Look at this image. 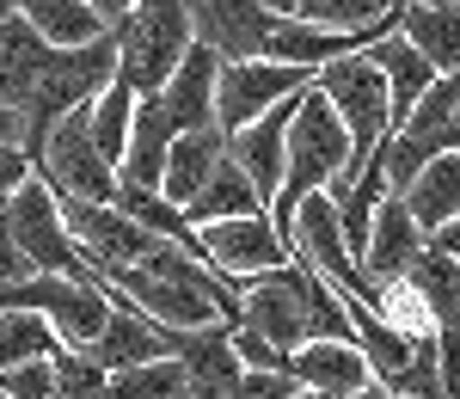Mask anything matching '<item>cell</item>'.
Masks as SVG:
<instances>
[{
    "label": "cell",
    "mask_w": 460,
    "mask_h": 399,
    "mask_svg": "<svg viewBox=\"0 0 460 399\" xmlns=\"http://www.w3.org/2000/svg\"><path fill=\"white\" fill-rule=\"evenodd\" d=\"M31 173L49 184L56 203H117V191H123L117 166H111L105 154H99V142H93V117H86V105L68 111V117L49 129V142H43V154H37Z\"/></svg>",
    "instance_id": "cell-4"
},
{
    "label": "cell",
    "mask_w": 460,
    "mask_h": 399,
    "mask_svg": "<svg viewBox=\"0 0 460 399\" xmlns=\"http://www.w3.org/2000/svg\"><path fill=\"white\" fill-rule=\"evenodd\" d=\"M19 19H25L49 49H86V43H99V37L111 31L86 0H19Z\"/></svg>",
    "instance_id": "cell-21"
},
{
    "label": "cell",
    "mask_w": 460,
    "mask_h": 399,
    "mask_svg": "<svg viewBox=\"0 0 460 399\" xmlns=\"http://www.w3.org/2000/svg\"><path fill=\"white\" fill-rule=\"evenodd\" d=\"M295 394H301L295 375H264V368H246L234 387V399H295Z\"/></svg>",
    "instance_id": "cell-34"
},
{
    "label": "cell",
    "mask_w": 460,
    "mask_h": 399,
    "mask_svg": "<svg viewBox=\"0 0 460 399\" xmlns=\"http://www.w3.org/2000/svg\"><path fill=\"white\" fill-rule=\"evenodd\" d=\"M190 6V31L203 49L227 62H264V43L277 31V13H264V0H184Z\"/></svg>",
    "instance_id": "cell-11"
},
{
    "label": "cell",
    "mask_w": 460,
    "mask_h": 399,
    "mask_svg": "<svg viewBox=\"0 0 460 399\" xmlns=\"http://www.w3.org/2000/svg\"><path fill=\"white\" fill-rule=\"evenodd\" d=\"M136 86L129 80H111L105 93L86 105V117H93V142H99V154H105L111 166H123V147H129V123H136Z\"/></svg>",
    "instance_id": "cell-26"
},
{
    "label": "cell",
    "mask_w": 460,
    "mask_h": 399,
    "mask_svg": "<svg viewBox=\"0 0 460 399\" xmlns=\"http://www.w3.org/2000/svg\"><path fill=\"white\" fill-rule=\"evenodd\" d=\"M227 160V136L221 129H184L172 142V154H166V179H160V197L172 203V209H184L203 184L215 179V166Z\"/></svg>",
    "instance_id": "cell-19"
},
{
    "label": "cell",
    "mask_w": 460,
    "mask_h": 399,
    "mask_svg": "<svg viewBox=\"0 0 460 399\" xmlns=\"http://www.w3.org/2000/svg\"><path fill=\"white\" fill-rule=\"evenodd\" d=\"M288 123H295V99L277 105L270 117L246 123L240 136H227V160L246 173V184L258 191V203L270 209L283 197V173H288Z\"/></svg>",
    "instance_id": "cell-12"
},
{
    "label": "cell",
    "mask_w": 460,
    "mask_h": 399,
    "mask_svg": "<svg viewBox=\"0 0 460 399\" xmlns=\"http://www.w3.org/2000/svg\"><path fill=\"white\" fill-rule=\"evenodd\" d=\"M172 142H178V129L166 123L160 99H142V105H136V123H129V147H123V166H117V179L129 184V191H160Z\"/></svg>",
    "instance_id": "cell-18"
},
{
    "label": "cell",
    "mask_w": 460,
    "mask_h": 399,
    "mask_svg": "<svg viewBox=\"0 0 460 399\" xmlns=\"http://www.w3.org/2000/svg\"><path fill=\"white\" fill-rule=\"evenodd\" d=\"M368 62H375V68L387 74L393 129H399V123L411 117V105H418V99H424L429 86H436V68H429V62H424V56H418V49H411V43H405L399 31H393V37H381V43L368 49Z\"/></svg>",
    "instance_id": "cell-22"
},
{
    "label": "cell",
    "mask_w": 460,
    "mask_h": 399,
    "mask_svg": "<svg viewBox=\"0 0 460 399\" xmlns=\"http://www.w3.org/2000/svg\"><path fill=\"white\" fill-rule=\"evenodd\" d=\"M234 357H240V368H264V375H288V357L283 350H270L258 332L234 326Z\"/></svg>",
    "instance_id": "cell-33"
},
{
    "label": "cell",
    "mask_w": 460,
    "mask_h": 399,
    "mask_svg": "<svg viewBox=\"0 0 460 399\" xmlns=\"http://www.w3.org/2000/svg\"><path fill=\"white\" fill-rule=\"evenodd\" d=\"M368 307H375V320L387 332H399V338H411V344H424V338H436V320H429L424 295L411 289L405 277L399 283H381V289L368 295Z\"/></svg>",
    "instance_id": "cell-27"
},
{
    "label": "cell",
    "mask_w": 460,
    "mask_h": 399,
    "mask_svg": "<svg viewBox=\"0 0 460 399\" xmlns=\"http://www.w3.org/2000/svg\"><path fill=\"white\" fill-rule=\"evenodd\" d=\"M25 179H31V160H25V147H6V142H0V191H19Z\"/></svg>",
    "instance_id": "cell-35"
},
{
    "label": "cell",
    "mask_w": 460,
    "mask_h": 399,
    "mask_svg": "<svg viewBox=\"0 0 460 399\" xmlns=\"http://www.w3.org/2000/svg\"><path fill=\"white\" fill-rule=\"evenodd\" d=\"M49 368H56V399H105V368L93 363V350H56L49 357Z\"/></svg>",
    "instance_id": "cell-31"
},
{
    "label": "cell",
    "mask_w": 460,
    "mask_h": 399,
    "mask_svg": "<svg viewBox=\"0 0 460 399\" xmlns=\"http://www.w3.org/2000/svg\"><path fill=\"white\" fill-rule=\"evenodd\" d=\"M117 209H123L129 221H142L154 240H166V246H178V253L203 258V240H197V227H190V221H184V209H172L160 191H129V184H123V191H117Z\"/></svg>",
    "instance_id": "cell-25"
},
{
    "label": "cell",
    "mask_w": 460,
    "mask_h": 399,
    "mask_svg": "<svg viewBox=\"0 0 460 399\" xmlns=\"http://www.w3.org/2000/svg\"><path fill=\"white\" fill-rule=\"evenodd\" d=\"M399 0H295V19L319 31H362L375 19H387Z\"/></svg>",
    "instance_id": "cell-30"
},
{
    "label": "cell",
    "mask_w": 460,
    "mask_h": 399,
    "mask_svg": "<svg viewBox=\"0 0 460 399\" xmlns=\"http://www.w3.org/2000/svg\"><path fill=\"white\" fill-rule=\"evenodd\" d=\"M86 6H93L105 25H117V19H129V13H136V0H86Z\"/></svg>",
    "instance_id": "cell-36"
},
{
    "label": "cell",
    "mask_w": 460,
    "mask_h": 399,
    "mask_svg": "<svg viewBox=\"0 0 460 399\" xmlns=\"http://www.w3.org/2000/svg\"><path fill=\"white\" fill-rule=\"evenodd\" d=\"M197 240H203V264L221 283H234V289L252 283V277H264V270H277V264H288V240L277 234L270 209L264 216L209 221V227H197Z\"/></svg>",
    "instance_id": "cell-8"
},
{
    "label": "cell",
    "mask_w": 460,
    "mask_h": 399,
    "mask_svg": "<svg viewBox=\"0 0 460 399\" xmlns=\"http://www.w3.org/2000/svg\"><path fill=\"white\" fill-rule=\"evenodd\" d=\"M0 394L6 399H56V368L49 363H25L0 375Z\"/></svg>",
    "instance_id": "cell-32"
},
{
    "label": "cell",
    "mask_w": 460,
    "mask_h": 399,
    "mask_svg": "<svg viewBox=\"0 0 460 399\" xmlns=\"http://www.w3.org/2000/svg\"><path fill=\"white\" fill-rule=\"evenodd\" d=\"M264 13H277V19H295V0H264Z\"/></svg>",
    "instance_id": "cell-38"
},
{
    "label": "cell",
    "mask_w": 460,
    "mask_h": 399,
    "mask_svg": "<svg viewBox=\"0 0 460 399\" xmlns=\"http://www.w3.org/2000/svg\"><path fill=\"white\" fill-rule=\"evenodd\" d=\"M314 93L338 111V123L350 129V191L362 184V173L375 166V154L387 147L393 136V99H387V74L362 56H344V62H325L314 74Z\"/></svg>",
    "instance_id": "cell-2"
},
{
    "label": "cell",
    "mask_w": 460,
    "mask_h": 399,
    "mask_svg": "<svg viewBox=\"0 0 460 399\" xmlns=\"http://www.w3.org/2000/svg\"><path fill=\"white\" fill-rule=\"evenodd\" d=\"M424 227L411 221V209L399 203V197H381L375 203V221H368V246H362V289L375 295L381 283H399L405 270H411V258L424 253Z\"/></svg>",
    "instance_id": "cell-13"
},
{
    "label": "cell",
    "mask_w": 460,
    "mask_h": 399,
    "mask_svg": "<svg viewBox=\"0 0 460 399\" xmlns=\"http://www.w3.org/2000/svg\"><path fill=\"white\" fill-rule=\"evenodd\" d=\"M190 394V375L166 357V363H142V368H123L105 381V399H184Z\"/></svg>",
    "instance_id": "cell-29"
},
{
    "label": "cell",
    "mask_w": 460,
    "mask_h": 399,
    "mask_svg": "<svg viewBox=\"0 0 460 399\" xmlns=\"http://www.w3.org/2000/svg\"><path fill=\"white\" fill-rule=\"evenodd\" d=\"M234 295H240V326L258 332L270 350L295 357L307 344V295H301V270L295 264H277V270L240 283Z\"/></svg>",
    "instance_id": "cell-9"
},
{
    "label": "cell",
    "mask_w": 460,
    "mask_h": 399,
    "mask_svg": "<svg viewBox=\"0 0 460 399\" xmlns=\"http://www.w3.org/2000/svg\"><path fill=\"white\" fill-rule=\"evenodd\" d=\"M111 37H117V80H129L136 99H160V86L172 80L184 49L197 43L184 0H136V13L117 19Z\"/></svg>",
    "instance_id": "cell-3"
},
{
    "label": "cell",
    "mask_w": 460,
    "mask_h": 399,
    "mask_svg": "<svg viewBox=\"0 0 460 399\" xmlns=\"http://www.w3.org/2000/svg\"><path fill=\"white\" fill-rule=\"evenodd\" d=\"M62 227H68L74 253L86 258L93 270H123V264H142L160 240L147 234L142 221H129L117 203H56Z\"/></svg>",
    "instance_id": "cell-10"
},
{
    "label": "cell",
    "mask_w": 460,
    "mask_h": 399,
    "mask_svg": "<svg viewBox=\"0 0 460 399\" xmlns=\"http://www.w3.org/2000/svg\"><path fill=\"white\" fill-rule=\"evenodd\" d=\"M0 314H37L68 350H93L99 332H105V320H111V301H105V289H93V283L43 277V270H37L25 283H6V289H0Z\"/></svg>",
    "instance_id": "cell-5"
},
{
    "label": "cell",
    "mask_w": 460,
    "mask_h": 399,
    "mask_svg": "<svg viewBox=\"0 0 460 399\" xmlns=\"http://www.w3.org/2000/svg\"><path fill=\"white\" fill-rule=\"evenodd\" d=\"M325 191L332 203L350 197V129L338 123V111L319 99L314 86L295 99V123H288V173H283V197L270 203V221L277 234L288 227L295 203Z\"/></svg>",
    "instance_id": "cell-1"
},
{
    "label": "cell",
    "mask_w": 460,
    "mask_h": 399,
    "mask_svg": "<svg viewBox=\"0 0 460 399\" xmlns=\"http://www.w3.org/2000/svg\"><path fill=\"white\" fill-rule=\"evenodd\" d=\"M405 283L424 295L436 332H460V258H448L442 246H424V253L411 258Z\"/></svg>",
    "instance_id": "cell-23"
},
{
    "label": "cell",
    "mask_w": 460,
    "mask_h": 399,
    "mask_svg": "<svg viewBox=\"0 0 460 399\" xmlns=\"http://www.w3.org/2000/svg\"><path fill=\"white\" fill-rule=\"evenodd\" d=\"M99 289L111 301V320L99 332V344H93V363L105 368V375H123V368H142V363H166L172 357V332H160L154 320H142L123 295H111L105 270H99Z\"/></svg>",
    "instance_id": "cell-14"
},
{
    "label": "cell",
    "mask_w": 460,
    "mask_h": 399,
    "mask_svg": "<svg viewBox=\"0 0 460 399\" xmlns=\"http://www.w3.org/2000/svg\"><path fill=\"white\" fill-rule=\"evenodd\" d=\"M356 399H387V387H381V381H368V387H362Z\"/></svg>",
    "instance_id": "cell-39"
},
{
    "label": "cell",
    "mask_w": 460,
    "mask_h": 399,
    "mask_svg": "<svg viewBox=\"0 0 460 399\" xmlns=\"http://www.w3.org/2000/svg\"><path fill=\"white\" fill-rule=\"evenodd\" d=\"M0 399H6V394H0Z\"/></svg>",
    "instance_id": "cell-42"
},
{
    "label": "cell",
    "mask_w": 460,
    "mask_h": 399,
    "mask_svg": "<svg viewBox=\"0 0 460 399\" xmlns=\"http://www.w3.org/2000/svg\"><path fill=\"white\" fill-rule=\"evenodd\" d=\"M6 19H19V0H0V25H6Z\"/></svg>",
    "instance_id": "cell-40"
},
{
    "label": "cell",
    "mask_w": 460,
    "mask_h": 399,
    "mask_svg": "<svg viewBox=\"0 0 460 399\" xmlns=\"http://www.w3.org/2000/svg\"><path fill=\"white\" fill-rule=\"evenodd\" d=\"M411 221L424 227V240H436L442 227H455L460 221V154H442V160H429L418 179L405 184V197H399Z\"/></svg>",
    "instance_id": "cell-20"
},
{
    "label": "cell",
    "mask_w": 460,
    "mask_h": 399,
    "mask_svg": "<svg viewBox=\"0 0 460 399\" xmlns=\"http://www.w3.org/2000/svg\"><path fill=\"white\" fill-rule=\"evenodd\" d=\"M234 216H264V203H258V191L246 184V173L234 160H221L215 179L184 203V221L190 227H209V221H234Z\"/></svg>",
    "instance_id": "cell-24"
},
{
    "label": "cell",
    "mask_w": 460,
    "mask_h": 399,
    "mask_svg": "<svg viewBox=\"0 0 460 399\" xmlns=\"http://www.w3.org/2000/svg\"><path fill=\"white\" fill-rule=\"evenodd\" d=\"M288 375H295V387L314 399H356L375 375H368V357L356 350V344H301L295 357H288Z\"/></svg>",
    "instance_id": "cell-16"
},
{
    "label": "cell",
    "mask_w": 460,
    "mask_h": 399,
    "mask_svg": "<svg viewBox=\"0 0 460 399\" xmlns=\"http://www.w3.org/2000/svg\"><path fill=\"white\" fill-rule=\"evenodd\" d=\"M0 142H6V147H25V123H19L6 105H0Z\"/></svg>",
    "instance_id": "cell-37"
},
{
    "label": "cell",
    "mask_w": 460,
    "mask_h": 399,
    "mask_svg": "<svg viewBox=\"0 0 460 399\" xmlns=\"http://www.w3.org/2000/svg\"><path fill=\"white\" fill-rule=\"evenodd\" d=\"M6 227H13V246H19V258L31 270H43V277H74V283H93L99 289V270L74 253L68 227H62V209H56L49 184L37 179V173L6 197Z\"/></svg>",
    "instance_id": "cell-6"
},
{
    "label": "cell",
    "mask_w": 460,
    "mask_h": 399,
    "mask_svg": "<svg viewBox=\"0 0 460 399\" xmlns=\"http://www.w3.org/2000/svg\"><path fill=\"white\" fill-rule=\"evenodd\" d=\"M399 37L436 74H460V0H399Z\"/></svg>",
    "instance_id": "cell-17"
},
{
    "label": "cell",
    "mask_w": 460,
    "mask_h": 399,
    "mask_svg": "<svg viewBox=\"0 0 460 399\" xmlns=\"http://www.w3.org/2000/svg\"><path fill=\"white\" fill-rule=\"evenodd\" d=\"M62 350V338L43 326L37 314H0V375L25 363H49Z\"/></svg>",
    "instance_id": "cell-28"
},
{
    "label": "cell",
    "mask_w": 460,
    "mask_h": 399,
    "mask_svg": "<svg viewBox=\"0 0 460 399\" xmlns=\"http://www.w3.org/2000/svg\"><path fill=\"white\" fill-rule=\"evenodd\" d=\"M314 86L307 68H283V62H227L215 80V129L221 136H240L246 123L270 117L277 105L301 99Z\"/></svg>",
    "instance_id": "cell-7"
},
{
    "label": "cell",
    "mask_w": 460,
    "mask_h": 399,
    "mask_svg": "<svg viewBox=\"0 0 460 399\" xmlns=\"http://www.w3.org/2000/svg\"><path fill=\"white\" fill-rule=\"evenodd\" d=\"M295 399H314V394H295Z\"/></svg>",
    "instance_id": "cell-41"
},
{
    "label": "cell",
    "mask_w": 460,
    "mask_h": 399,
    "mask_svg": "<svg viewBox=\"0 0 460 399\" xmlns=\"http://www.w3.org/2000/svg\"><path fill=\"white\" fill-rule=\"evenodd\" d=\"M215 80H221V56L190 43L184 62L172 68V80L160 86V111H166V123L178 136L184 129H215Z\"/></svg>",
    "instance_id": "cell-15"
}]
</instances>
